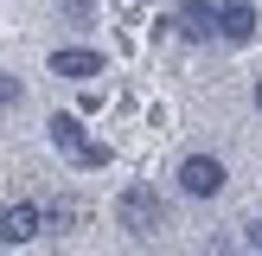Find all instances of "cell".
I'll use <instances>...</instances> for the list:
<instances>
[{
	"instance_id": "obj_1",
	"label": "cell",
	"mask_w": 262,
	"mask_h": 256,
	"mask_svg": "<svg viewBox=\"0 0 262 256\" xmlns=\"http://www.w3.org/2000/svg\"><path fill=\"white\" fill-rule=\"evenodd\" d=\"M115 224H122L128 243H154L166 230V199L154 186H128L122 199H115Z\"/></svg>"
},
{
	"instance_id": "obj_2",
	"label": "cell",
	"mask_w": 262,
	"mask_h": 256,
	"mask_svg": "<svg viewBox=\"0 0 262 256\" xmlns=\"http://www.w3.org/2000/svg\"><path fill=\"white\" fill-rule=\"evenodd\" d=\"M45 71L64 77V83H96V77L109 71V58H102L96 45H58V51L45 58Z\"/></svg>"
},
{
	"instance_id": "obj_3",
	"label": "cell",
	"mask_w": 262,
	"mask_h": 256,
	"mask_svg": "<svg viewBox=\"0 0 262 256\" xmlns=\"http://www.w3.org/2000/svg\"><path fill=\"white\" fill-rule=\"evenodd\" d=\"M224 160H217V154H186V160H179V192H186V199H217V192H224Z\"/></svg>"
},
{
	"instance_id": "obj_4",
	"label": "cell",
	"mask_w": 262,
	"mask_h": 256,
	"mask_svg": "<svg viewBox=\"0 0 262 256\" xmlns=\"http://www.w3.org/2000/svg\"><path fill=\"white\" fill-rule=\"evenodd\" d=\"M32 237H45V205H32V199H19V205H7L0 211V243H32Z\"/></svg>"
},
{
	"instance_id": "obj_5",
	"label": "cell",
	"mask_w": 262,
	"mask_h": 256,
	"mask_svg": "<svg viewBox=\"0 0 262 256\" xmlns=\"http://www.w3.org/2000/svg\"><path fill=\"white\" fill-rule=\"evenodd\" d=\"M173 26H179L186 45H211V38H217V0H186Z\"/></svg>"
},
{
	"instance_id": "obj_6",
	"label": "cell",
	"mask_w": 262,
	"mask_h": 256,
	"mask_svg": "<svg viewBox=\"0 0 262 256\" xmlns=\"http://www.w3.org/2000/svg\"><path fill=\"white\" fill-rule=\"evenodd\" d=\"M256 38V7L250 0H224L217 7V45H250Z\"/></svg>"
},
{
	"instance_id": "obj_7",
	"label": "cell",
	"mask_w": 262,
	"mask_h": 256,
	"mask_svg": "<svg viewBox=\"0 0 262 256\" xmlns=\"http://www.w3.org/2000/svg\"><path fill=\"white\" fill-rule=\"evenodd\" d=\"M45 135H51V147H64V154H77V147H83V115H77V109H58V115H51V122H45Z\"/></svg>"
},
{
	"instance_id": "obj_8",
	"label": "cell",
	"mask_w": 262,
	"mask_h": 256,
	"mask_svg": "<svg viewBox=\"0 0 262 256\" xmlns=\"http://www.w3.org/2000/svg\"><path fill=\"white\" fill-rule=\"evenodd\" d=\"M71 166H83V173H102V166H109V141H96V135H90L83 147L71 154Z\"/></svg>"
},
{
	"instance_id": "obj_9",
	"label": "cell",
	"mask_w": 262,
	"mask_h": 256,
	"mask_svg": "<svg viewBox=\"0 0 262 256\" xmlns=\"http://www.w3.org/2000/svg\"><path fill=\"white\" fill-rule=\"evenodd\" d=\"M19 102H26V83L13 71H0V109H19Z\"/></svg>"
},
{
	"instance_id": "obj_10",
	"label": "cell",
	"mask_w": 262,
	"mask_h": 256,
	"mask_svg": "<svg viewBox=\"0 0 262 256\" xmlns=\"http://www.w3.org/2000/svg\"><path fill=\"white\" fill-rule=\"evenodd\" d=\"M243 250H262V218H256V224H243Z\"/></svg>"
},
{
	"instance_id": "obj_11",
	"label": "cell",
	"mask_w": 262,
	"mask_h": 256,
	"mask_svg": "<svg viewBox=\"0 0 262 256\" xmlns=\"http://www.w3.org/2000/svg\"><path fill=\"white\" fill-rule=\"evenodd\" d=\"M64 13H71V19H83V13H90V0H64Z\"/></svg>"
},
{
	"instance_id": "obj_12",
	"label": "cell",
	"mask_w": 262,
	"mask_h": 256,
	"mask_svg": "<svg viewBox=\"0 0 262 256\" xmlns=\"http://www.w3.org/2000/svg\"><path fill=\"white\" fill-rule=\"evenodd\" d=\"M256 109H262V83H256Z\"/></svg>"
}]
</instances>
